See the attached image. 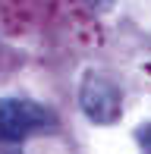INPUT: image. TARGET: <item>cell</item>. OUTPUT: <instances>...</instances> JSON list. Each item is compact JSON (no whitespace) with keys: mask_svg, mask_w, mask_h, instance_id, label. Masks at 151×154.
Segmentation results:
<instances>
[{"mask_svg":"<svg viewBox=\"0 0 151 154\" xmlns=\"http://www.w3.org/2000/svg\"><path fill=\"white\" fill-rule=\"evenodd\" d=\"M135 142H139V148L145 151V154H151V123L139 126V132H135Z\"/></svg>","mask_w":151,"mask_h":154,"instance_id":"obj_3","label":"cell"},{"mask_svg":"<svg viewBox=\"0 0 151 154\" xmlns=\"http://www.w3.org/2000/svg\"><path fill=\"white\" fill-rule=\"evenodd\" d=\"M79 107L91 123L110 126L123 113V94L113 79H107L101 72H85V79L79 85Z\"/></svg>","mask_w":151,"mask_h":154,"instance_id":"obj_1","label":"cell"},{"mask_svg":"<svg viewBox=\"0 0 151 154\" xmlns=\"http://www.w3.org/2000/svg\"><path fill=\"white\" fill-rule=\"evenodd\" d=\"M47 126V110L25 97H3L0 101V138L22 142L25 135Z\"/></svg>","mask_w":151,"mask_h":154,"instance_id":"obj_2","label":"cell"}]
</instances>
